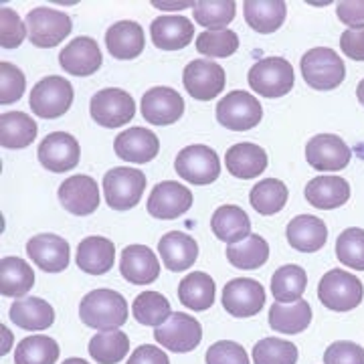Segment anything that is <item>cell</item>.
Segmentation results:
<instances>
[{
	"mask_svg": "<svg viewBox=\"0 0 364 364\" xmlns=\"http://www.w3.org/2000/svg\"><path fill=\"white\" fill-rule=\"evenodd\" d=\"M81 322L93 330H119L128 320V304L116 289H93L79 304Z\"/></svg>",
	"mask_w": 364,
	"mask_h": 364,
	"instance_id": "6da1fadb",
	"label": "cell"
},
{
	"mask_svg": "<svg viewBox=\"0 0 364 364\" xmlns=\"http://www.w3.org/2000/svg\"><path fill=\"white\" fill-rule=\"evenodd\" d=\"M301 77L316 91L336 90L346 77V67L330 47H316L301 57Z\"/></svg>",
	"mask_w": 364,
	"mask_h": 364,
	"instance_id": "7a4b0ae2",
	"label": "cell"
},
{
	"mask_svg": "<svg viewBox=\"0 0 364 364\" xmlns=\"http://www.w3.org/2000/svg\"><path fill=\"white\" fill-rule=\"evenodd\" d=\"M249 87L263 97H284L294 87V67L284 57H265L249 69Z\"/></svg>",
	"mask_w": 364,
	"mask_h": 364,
	"instance_id": "3957f363",
	"label": "cell"
},
{
	"mask_svg": "<svg viewBox=\"0 0 364 364\" xmlns=\"http://www.w3.org/2000/svg\"><path fill=\"white\" fill-rule=\"evenodd\" d=\"M318 298L332 312H348L358 308L363 301V282L344 269H332L320 279Z\"/></svg>",
	"mask_w": 364,
	"mask_h": 364,
	"instance_id": "277c9868",
	"label": "cell"
},
{
	"mask_svg": "<svg viewBox=\"0 0 364 364\" xmlns=\"http://www.w3.org/2000/svg\"><path fill=\"white\" fill-rule=\"evenodd\" d=\"M146 191V174L138 168L117 166L104 174V196L107 207L114 210L134 208Z\"/></svg>",
	"mask_w": 364,
	"mask_h": 364,
	"instance_id": "5b68a950",
	"label": "cell"
},
{
	"mask_svg": "<svg viewBox=\"0 0 364 364\" xmlns=\"http://www.w3.org/2000/svg\"><path fill=\"white\" fill-rule=\"evenodd\" d=\"M73 104V87L65 77L49 75L35 83L28 95V105L35 116L43 119H55L69 112Z\"/></svg>",
	"mask_w": 364,
	"mask_h": 364,
	"instance_id": "8992f818",
	"label": "cell"
},
{
	"mask_svg": "<svg viewBox=\"0 0 364 364\" xmlns=\"http://www.w3.org/2000/svg\"><path fill=\"white\" fill-rule=\"evenodd\" d=\"M176 174L191 184H213L221 174L219 154L205 144H193L178 152L174 160Z\"/></svg>",
	"mask_w": 364,
	"mask_h": 364,
	"instance_id": "52a82bcc",
	"label": "cell"
},
{
	"mask_svg": "<svg viewBox=\"0 0 364 364\" xmlns=\"http://www.w3.org/2000/svg\"><path fill=\"white\" fill-rule=\"evenodd\" d=\"M217 122L233 132H247L255 128L263 117V107L249 91L235 90L217 104Z\"/></svg>",
	"mask_w": 364,
	"mask_h": 364,
	"instance_id": "ba28073f",
	"label": "cell"
},
{
	"mask_svg": "<svg viewBox=\"0 0 364 364\" xmlns=\"http://www.w3.org/2000/svg\"><path fill=\"white\" fill-rule=\"evenodd\" d=\"M91 119L104 128H122L136 116V104L128 91L109 87L100 90L90 102Z\"/></svg>",
	"mask_w": 364,
	"mask_h": 364,
	"instance_id": "9c48e42d",
	"label": "cell"
},
{
	"mask_svg": "<svg viewBox=\"0 0 364 364\" xmlns=\"http://www.w3.org/2000/svg\"><path fill=\"white\" fill-rule=\"evenodd\" d=\"M26 28H28V41L41 47L51 49L57 47L61 41H65L71 33V18L69 14L55 11L49 6H37L26 14Z\"/></svg>",
	"mask_w": 364,
	"mask_h": 364,
	"instance_id": "30bf717a",
	"label": "cell"
},
{
	"mask_svg": "<svg viewBox=\"0 0 364 364\" xmlns=\"http://www.w3.org/2000/svg\"><path fill=\"white\" fill-rule=\"evenodd\" d=\"M182 85L191 97L210 102L225 90V69L213 59H195L182 71Z\"/></svg>",
	"mask_w": 364,
	"mask_h": 364,
	"instance_id": "8fae6325",
	"label": "cell"
},
{
	"mask_svg": "<svg viewBox=\"0 0 364 364\" xmlns=\"http://www.w3.org/2000/svg\"><path fill=\"white\" fill-rule=\"evenodd\" d=\"M154 338L166 350L184 354V352H193L200 344L203 328L193 316H186L184 312H174L164 324L156 328Z\"/></svg>",
	"mask_w": 364,
	"mask_h": 364,
	"instance_id": "7c38bea8",
	"label": "cell"
},
{
	"mask_svg": "<svg viewBox=\"0 0 364 364\" xmlns=\"http://www.w3.org/2000/svg\"><path fill=\"white\" fill-rule=\"evenodd\" d=\"M221 301L223 308L235 318H251L263 310L265 289L255 279L237 277L223 287Z\"/></svg>",
	"mask_w": 364,
	"mask_h": 364,
	"instance_id": "4fadbf2b",
	"label": "cell"
},
{
	"mask_svg": "<svg viewBox=\"0 0 364 364\" xmlns=\"http://www.w3.org/2000/svg\"><path fill=\"white\" fill-rule=\"evenodd\" d=\"M352 150L336 134H318L306 144V160L314 170L336 172L348 166Z\"/></svg>",
	"mask_w": 364,
	"mask_h": 364,
	"instance_id": "5bb4252c",
	"label": "cell"
},
{
	"mask_svg": "<svg viewBox=\"0 0 364 364\" xmlns=\"http://www.w3.org/2000/svg\"><path fill=\"white\" fill-rule=\"evenodd\" d=\"M191 207H193V193L186 186H182L181 182H160L148 196V213L160 221L178 219Z\"/></svg>",
	"mask_w": 364,
	"mask_h": 364,
	"instance_id": "9a60e30c",
	"label": "cell"
},
{
	"mask_svg": "<svg viewBox=\"0 0 364 364\" xmlns=\"http://www.w3.org/2000/svg\"><path fill=\"white\" fill-rule=\"evenodd\" d=\"M140 112L152 126H170L184 116V100L172 87H152L142 95Z\"/></svg>",
	"mask_w": 364,
	"mask_h": 364,
	"instance_id": "2e32d148",
	"label": "cell"
},
{
	"mask_svg": "<svg viewBox=\"0 0 364 364\" xmlns=\"http://www.w3.org/2000/svg\"><path fill=\"white\" fill-rule=\"evenodd\" d=\"M79 142L67 132H53L47 138L41 140L37 156L41 166L51 172H67L79 164Z\"/></svg>",
	"mask_w": 364,
	"mask_h": 364,
	"instance_id": "e0dca14e",
	"label": "cell"
},
{
	"mask_svg": "<svg viewBox=\"0 0 364 364\" xmlns=\"http://www.w3.org/2000/svg\"><path fill=\"white\" fill-rule=\"evenodd\" d=\"M26 255L31 261L47 273H61L67 269L71 253L69 243L63 237L53 233L35 235L26 241Z\"/></svg>",
	"mask_w": 364,
	"mask_h": 364,
	"instance_id": "ac0fdd59",
	"label": "cell"
},
{
	"mask_svg": "<svg viewBox=\"0 0 364 364\" xmlns=\"http://www.w3.org/2000/svg\"><path fill=\"white\" fill-rule=\"evenodd\" d=\"M59 200L75 217H87L100 207L97 182L87 174H73L59 186Z\"/></svg>",
	"mask_w": 364,
	"mask_h": 364,
	"instance_id": "d6986e66",
	"label": "cell"
},
{
	"mask_svg": "<svg viewBox=\"0 0 364 364\" xmlns=\"http://www.w3.org/2000/svg\"><path fill=\"white\" fill-rule=\"evenodd\" d=\"M102 51L91 37H75L59 53V65L75 77H87L102 67Z\"/></svg>",
	"mask_w": 364,
	"mask_h": 364,
	"instance_id": "ffe728a7",
	"label": "cell"
},
{
	"mask_svg": "<svg viewBox=\"0 0 364 364\" xmlns=\"http://www.w3.org/2000/svg\"><path fill=\"white\" fill-rule=\"evenodd\" d=\"M122 277L134 286H148L154 284L160 275V263L154 251L146 245H128L122 251L119 259Z\"/></svg>",
	"mask_w": 364,
	"mask_h": 364,
	"instance_id": "44dd1931",
	"label": "cell"
},
{
	"mask_svg": "<svg viewBox=\"0 0 364 364\" xmlns=\"http://www.w3.org/2000/svg\"><path fill=\"white\" fill-rule=\"evenodd\" d=\"M160 150L158 136L148 128H128L114 140V152L117 158L132 164H146L156 158Z\"/></svg>",
	"mask_w": 364,
	"mask_h": 364,
	"instance_id": "7402d4cb",
	"label": "cell"
},
{
	"mask_svg": "<svg viewBox=\"0 0 364 364\" xmlns=\"http://www.w3.org/2000/svg\"><path fill=\"white\" fill-rule=\"evenodd\" d=\"M150 35L154 47L162 51H181L184 49L193 37H195V25L186 16H158L150 25Z\"/></svg>",
	"mask_w": 364,
	"mask_h": 364,
	"instance_id": "603a6c76",
	"label": "cell"
},
{
	"mask_svg": "<svg viewBox=\"0 0 364 364\" xmlns=\"http://www.w3.org/2000/svg\"><path fill=\"white\" fill-rule=\"evenodd\" d=\"M306 200L316 208L322 210H332L348 203L350 198V184L344 181L342 176L334 174H324V176H316L308 182L306 191Z\"/></svg>",
	"mask_w": 364,
	"mask_h": 364,
	"instance_id": "cb8c5ba5",
	"label": "cell"
},
{
	"mask_svg": "<svg viewBox=\"0 0 364 364\" xmlns=\"http://www.w3.org/2000/svg\"><path fill=\"white\" fill-rule=\"evenodd\" d=\"M267 152L251 142H241L231 146L225 154V166L233 174L235 178L249 181L263 174L267 170Z\"/></svg>",
	"mask_w": 364,
	"mask_h": 364,
	"instance_id": "d4e9b609",
	"label": "cell"
},
{
	"mask_svg": "<svg viewBox=\"0 0 364 364\" xmlns=\"http://www.w3.org/2000/svg\"><path fill=\"white\" fill-rule=\"evenodd\" d=\"M286 237L287 243L296 251L314 253L326 245L328 229H326V223L314 215H298L287 225Z\"/></svg>",
	"mask_w": 364,
	"mask_h": 364,
	"instance_id": "484cf974",
	"label": "cell"
},
{
	"mask_svg": "<svg viewBox=\"0 0 364 364\" xmlns=\"http://www.w3.org/2000/svg\"><path fill=\"white\" fill-rule=\"evenodd\" d=\"M158 253L168 272L178 273L195 265L196 257H198V245L191 235L170 231L160 239Z\"/></svg>",
	"mask_w": 364,
	"mask_h": 364,
	"instance_id": "4316f807",
	"label": "cell"
},
{
	"mask_svg": "<svg viewBox=\"0 0 364 364\" xmlns=\"http://www.w3.org/2000/svg\"><path fill=\"white\" fill-rule=\"evenodd\" d=\"M116 261V245L105 237H87L79 243L75 263L81 272L90 275H104Z\"/></svg>",
	"mask_w": 364,
	"mask_h": 364,
	"instance_id": "83f0119b",
	"label": "cell"
},
{
	"mask_svg": "<svg viewBox=\"0 0 364 364\" xmlns=\"http://www.w3.org/2000/svg\"><path fill=\"white\" fill-rule=\"evenodd\" d=\"M107 53L116 59H136L144 51V31L134 21H119L105 31Z\"/></svg>",
	"mask_w": 364,
	"mask_h": 364,
	"instance_id": "f1b7e54d",
	"label": "cell"
},
{
	"mask_svg": "<svg viewBox=\"0 0 364 364\" xmlns=\"http://www.w3.org/2000/svg\"><path fill=\"white\" fill-rule=\"evenodd\" d=\"M210 229L219 241L227 243V245H233V243H239L251 235V219L241 207L223 205L213 213Z\"/></svg>",
	"mask_w": 364,
	"mask_h": 364,
	"instance_id": "f546056e",
	"label": "cell"
},
{
	"mask_svg": "<svg viewBox=\"0 0 364 364\" xmlns=\"http://www.w3.org/2000/svg\"><path fill=\"white\" fill-rule=\"evenodd\" d=\"M35 286L33 267L21 257H2L0 261V294L4 298L21 299Z\"/></svg>",
	"mask_w": 364,
	"mask_h": 364,
	"instance_id": "4dcf8cb0",
	"label": "cell"
},
{
	"mask_svg": "<svg viewBox=\"0 0 364 364\" xmlns=\"http://www.w3.org/2000/svg\"><path fill=\"white\" fill-rule=\"evenodd\" d=\"M11 320L13 324L25 328L28 332H41L53 326L55 310L49 301L41 298L14 299L11 306Z\"/></svg>",
	"mask_w": 364,
	"mask_h": 364,
	"instance_id": "1f68e13d",
	"label": "cell"
},
{
	"mask_svg": "<svg viewBox=\"0 0 364 364\" xmlns=\"http://www.w3.org/2000/svg\"><path fill=\"white\" fill-rule=\"evenodd\" d=\"M243 11L247 25L261 35L275 33L287 16L286 2L282 0H247Z\"/></svg>",
	"mask_w": 364,
	"mask_h": 364,
	"instance_id": "d6a6232c",
	"label": "cell"
},
{
	"mask_svg": "<svg viewBox=\"0 0 364 364\" xmlns=\"http://www.w3.org/2000/svg\"><path fill=\"white\" fill-rule=\"evenodd\" d=\"M37 124L25 112H6L0 116V144L6 150H21L35 142Z\"/></svg>",
	"mask_w": 364,
	"mask_h": 364,
	"instance_id": "836d02e7",
	"label": "cell"
},
{
	"mask_svg": "<svg viewBox=\"0 0 364 364\" xmlns=\"http://www.w3.org/2000/svg\"><path fill=\"white\" fill-rule=\"evenodd\" d=\"M312 322V308L306 299H298L294 304L275 301L269 308V326L282 334H299Z\"/></svg>",
	"mask_w": 364,
	"mask_h": 364,
	"instance_id": "e575fe53",
	"label": "cell"
},
{
	"mask_svg": "<svg viewBox=\"0 0 364 364\" xmlns=\"http://www.w3.org/2000/svg\"><path fill=\"white\" fill-rule=\"evenodd\" d=\"M215 282L205 272L188 273L178 286V299L182 306H186L193 312L208 310L215 304Z\"/></svg>",
	"mask_w": 364,
	"mask_h": 364,
	"instance_id": "d590c367",
	"label": "cell"
},
{
	"mask_svg": "<svg viewBox=\"0 0 364 364\" xmlns=\"http://www.w3.org/2000/svg\"><path fill=\"white\" fill-rule=\"evenodd\" d=\"M227 259L237 269H259L269 259V245L261 235H249L247 239L227 245Z\"/></svg>",
	"mask_w": 364,
	"mask_h": 364,
	"instance_id": "8d00e7d4",
	"label": "cell"
},
{
	"mask_svg": "<svg viewBox=\"0 0 364 364\" xmlns=\"http://www.w3.org/2000/svg\"><path fill=\"white\" fill-rule=\"evenodd\" d=\"M87 350L97 364H117L130 350V338L122 330H104L90 340Z\"/></svg>",
	"mask_w": 364,
	"mask_h": 364,
	"instance_id": "74e56055",
	"label": "cell"
},
{
	"mask_svg": "<svg viewBox=\"0 0 364 364\" xmlns=\"http://www.w3.org/2000/svg\"><path fill=\"white\" fill-rule=\"evenodd\" d=\"M308 287V275L299 265H284L272 277V294L279 304H294L304 296Z\"/></svg>",
	"mask_w": 364,
	"mask_h": 364,
	"instance_id": "f35d334b",
	"label": "cell"
},
{
	"mask_svg": "<svg viewBox=\"0 0 364 364\" xmlns=\"http://www.w3.org/2000/svg\"><path fill=\"white\" fill-rule=\"evenodd\" d=\"M249 203L259 215H265V217L277 215L282 208L286 207L287 186L277 178H265L251 188Z\"/></svg>",
	"mask_w": 364,
	"mask_h": 364,
	"instance_id": "ab89813d",
	"label": "cell"
},
{
	"mask_svg": "<svg viewBox=\"0 0 364 364\" xmlns=\"http://www.w3.org/2000/svg\"><path fill=\"white\" fill-rule=\"evenodd\" d=\"M59 352V344L51 336H26L14 350V364H55Z\"/></svg>",
	"mask_w": 364,
	"mask_h": 364,
	"instance_id": "60d3db41",
	"label": "cell"
},
{
	"mask_svg": "<svg viewBox=\"0 0 364 364\" xmlns=\"http://www.w3.org/2000/svg\"><path fill=\"white\" fill-rule=\"evenodd\" d=\"M132 312L138 324L150 326V328H160L172 316L170 301L158 291H142L134 299Z\"/></svg>",
	"mask_w": 364,
	"mask_h": 364,
	"instance_id": "b9f144b4",
	"label": "cell"
},
{
	"mask_svg": "<svg viewBox=\"0 0 364 364\" xmlns=\"http://www.w3.org/2000/svg\"><path fill=\"white\" fill-rule=\"evenodd\" d=\"M237 13V4L233 0H200L193 4V16L200 26L208 31H219L231 25Z\"/></svg>",
	"mask_w": 364,
	"mask_h": 364,
	"instance_id": "7bdbcfd3",
	"label": "cell"
},
{
	"mask_svg": "<svg viewBox=\"0 0 364 364\" xmlns=\"http://www.w3.org/2000/svg\"><path fill=\"white\" fill-rule=\"evenodd\" d=\"M237 49H239V37L231 28L205 31L196 39V51L203 57L225 59V57H231Z\"/></svg>",
	"mask_w": 364,
	"mask_h": 364,
	"instance_id": "ee69618b",
	"label": "cell"
},
{
	"mask_svg": "<svg viewBox=\"0 0 364 364\" xmlns=\"http://www.w3.org/2000/svg\"><path fill=\"white\" fill-rule=\"evenodd\" d=\"M298 363V348L296 344L284 338L259 340L253 346V364H296Z\"/></svg>",
	"mask_w": 364,
	"mask_h": 364,
	"instance_id": "f6af8a7d",
	"label": "cell"
},
{
	"mask_svg": "<svg viewBox=\"0 0 364 364\" xmlns=\"http://www.w3.org/2000/svg\"><path fill=\"white\" fill-rule=\"evenodd\" d=\"M336 255L342 265L364 272V229L350 227L342 231L336 241Z\"/></svg>",
	"mask_w": 364,
	"mask_h": 364,
	"instance_id": "bcb514c9",
	"label": "cell"
},
{
	"mask_svg": "<svg viewBox=\"0 0 364 364\" xmlns=\"http://www.w3.org/2000/svg\"><path fill=\"white\" fill-rule=\"evenodd\" d=\"M28 35L26 23L16 14L14 9L2 4L0 6V45L4 49H16Z\"/></svg>",
	"mask_w": 364,
	"mask_h": 364,
	"instance_id": "7dc6e473",
	"label": "cell"
},
{
	"mask_svg": "<svg viewBox=\"0 0 364 364\" xmlns=\"http://www.w3.org/2000/svg\"><path fill=\"white\" fill-rule=\"evenodd\" d=\"M26 87L25 73L13 63H0V104L11 105L23 97Z\"/></svg>",
	"mask_w": 364,
	"mask_h": 364,
	"instance_id": "c3c4849f",
	"label": "cell"
},
{
	"mask_svg": "<svg viewBox=\"0 0 364 364\" xmlns=\"http://www.w3.org/2000/svg\"><path fill=\"white\" fill-rule=\"evenodd\" d=\"M207 364H249V356L241 344L233 340L215 342L207 350Z\"/></svg>",
	"mask_w": 364,
	"mask_h": 364,
	"instance_id": "681fc988",
	"label": "cell"
},
{
	"mask_svg": "<svg viewBox=\"0 0 364 364\" xmlns=\"http://www.w3.org/2000/svg\"><path fill=\"white\" fill-rule=\"evenodd\" d=\"M324 364H364V348L348 340L332 342L324 352Z\"/></svg>",
	"mask_w": 364,
	"mask_h": 364,
	"instance_id": "f907efd6",
	"label": "cell"
},
{
	"mask_svg": "<svg viewBox=\"0 0 364 364\" xmlns=\"http://www.w3.org/2000/svg\"><path fill=\"white\" fill-rule=\"evenodd\" d=\"M340 49L352 61H364V26L346 28L340 37Z\"/></svg>",
	"mask_w": 364,
	"mask_h": 364,
	"instance_id": "816d5d0a",
	"label": "cell"
},
{
	"mask_svg": "<svg viewBox=\"0 0 364 364\" xmlns=\"http://www.w3.org/2000/svg\"><path fill=\"white\" fill-rule=\"evenodd\" d=\"M338 18L348 25V28H358L364 26V0H348V2H338L336 6Z\"/></svg>",
	"mask_w": 364,
	"mask_h": 364,
	"instance_id": "f5cc1de1",
	"label": "cell"
},
{
	"mask_svg": "<svg viewBox=\"0 0 364 364\" xmlns=\"http://www.w3.org/2000/svg\"><path fill=\"white\" fill-rule=\"evenodd\" d=\"M126 364H170L166 352L160 350L152 344H142L136 350L132 352V356L128 358Z\"/></svg>",
	"mask_w": 364,
	"mask_h": 364,
	"instance_id": "db71d44e",
	"label": "cell"
},
{
	"mask_svg": "<svg viewBox=\"0 0 364 364\" xmlns=\"http://www.w3.org/2000/svg\"><path fill=\"white\" fill-rule=\"evenodd\" d=\"M195 2H152V6H158L162 11H181V9H186L191 6L193 9Z\"/></svg>",
	"mask_w": 364,
	"mask_h": 364,
	"instance_id": "11a10c76",
	"label": "cell"
},
{
	"mask_svg": "<svg viewBox=\"0 0 364 364\" xmlns=\"http://www.w3.org/2000/svg\"><path fill=\"white\" fill-rule=\"evenodd\" d=\"M11 346H13V334L6 330V326H2V348H0V352L6 354L11 350Z\"/></svg>",
	"mask_w": 364,
	"mask_h": 364,
	"instance_id": "9f6ffc18",
	"label": "cell"
},
{
	"mask_svg": "<svg viewBox=\"0 0 364 364\" xmlns=\"http://www.w3.org/2000/svg\"><path fill=\"white\" fill-rule=\"evenodd\" d=\"M356 97H358V102L364 105V79L358 83V87H356Z\"/></svg>",
	"mask_w": 364,
	"mask_h": 364,
	"instance_id": "6f0895ef",
	"label": "cell"
},
{
	"mask_svg": "<svg viewBox=\"0 0 364 364\" xmlns=\"http://www.w3.org/2000/svg\"><path fill=\"white\" fill-rule=\"evenodd\" d=\"M63 364H90L87 360H83V358H67Z\"/></svg>",
	"mask_w": 364,
	"mask_h": 364,
	"instance_id": "680465c9",
	"label": "cell"
}]
</instances>
